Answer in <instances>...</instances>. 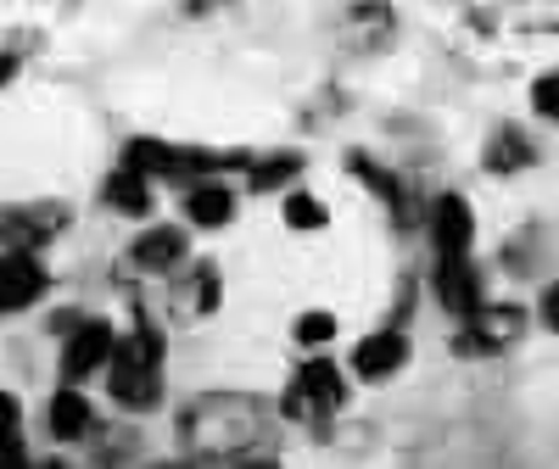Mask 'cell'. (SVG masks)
<instances>
[{"mask_svg": "<svg viewBox=\"0 0 559 469\" xmlns=\"http://www.w3.org/2000/svg\"><path fill=\"white\" fill-rule=\"evenodd\" d=\"M163 392V341L157 330H134L123 336V347H112V397L123 408H152Z\"/></svg>", "mask_w": 559, "mask_h": 469, "instance_id": "1", "label": "cell"}, {"mask_svg": "<svg viewBox=\"0 0 559 469\" xmlns=\"http://www.w3.org/2000/svg\"><path fill=\"white\" fill-rule=\"evenodd\" d=\"M347 402V386H342V374L331 358H308L297 369V381L286 386V413L292 419H324V413H336Z\"/></svg>", "mask_w": 559, "mask_h": 469, "instance_id": "2", "label": "cell"}, {"mask_svg": "<svg viewBox=\"0 0 559 469\" xmlns=\"http://www.w3.org/2000/svg\"><path fill=\"white\" fill-rule=\"evenodd\" d=\"M112 347H118L112 324L107 318H84L79 330L68 336V347H62V374L68 381H84V374H96L102 363H112Z\"/></svg>", "mask_w": 559, "mask_h": 469, "instance_id": "3", "label": "cell"}, {"mask_svg": "<svg viewBox=\"0 0 559 469\" xmlns=\"http://www.w3.org/2000/svg\"><path fill=\"white\" fill-rule=\"evenodd\" d=\"M34 297H45V268L34 263V252H7L0 257V313H17Z\"/></svg>", "mask_w": 559, "mask_h": 469, "instance_id": "4", "label": "cell"}, {"mask_svg": "<svg viewBox=\"0 0 559 469\" xmlns=\"http://www.w3.org/2000/svg\"><path fill=\"white\" fill-rule=\"evenodd\" d=\"M437 297L448 302V313L476 318V313H481V268H471L464 257H442V268H437Z\"/></svg>", "mask_w": 559, "mask_h": 469, "instance_id": "5", "label": "cell"}, {"mask_svg": "<svg viewBox=\"0 0 559 469\" xmlns=\"http://www.w3.org/2000/svg\"><path fill=\"white\" fill-rule=\"evenodd\" d=\"M471 234H476V224H471V202L464 196H442L431 207V241L442 257H464L471 252Z\"/></svg>", "mask_w": 559, "mask_h": 469, "instance_id": "6", "label": "cell"}, {"mask_svg": "<svg viewBox=\"0 0 559 469\" xmlns=\"http://www.w3.org/2000/svg\"><path fill=\"white\" fill-rule=\"evenodd\" d=\"M403 358H408V341H403L397 330H381V336H364V341L353 347V369L364 374V381H381V374L403 369Z\"/></svg>", "mask_w": 559, "mask_h": 469, "instance_id": "7", "label": "cell"}, {"mask_svg": "<svg viewBox=\"0 0 559 469\" xmlns=\"http://www.w3.org/2000/svg\"><path fill=\"white\" fill-rule=\"evenodd\" d=\"M185 257V229H168V224H157V229H146L134 241V263L140 268H174Z\"/></svg>", "mask_w": 559, "mask_h": 469, "instance_id": "8", "label": "cell"}, {"mask_svg": "<svg viewBox=\"0 0 559 469\" xmlns=\"http://www.w3.org/2000/svg\"><path fill=\"white\" fill-rule=\"evenodd\" d=\"M84 431H90V402H84V392L62 386V392L51 397V436H57V442H79Z\"/></svg>", "mask_w": 559, "mask_h": 469, "instance_id": "9", "label": "cell"}, {"mask_svg": "<svg viewBox=\"0 0 559 469\" xmlns=\"http://www.w3.org/2000/svg\"><path fill=\"white\" fill-rule=\"evenodd\" d=\"M185 213H191V224H202V229H218V224H229V213H236V196L213 179V184H197V191L185 196Z\"/></svg>", "mask_w": 559, "mask_h": 469, "instance_id": "10", "label": "cell"}, {"mask_svg": "<svg viewBox=\"0 0 559 469\" xmlns=\"http://www.w3.org/2000/svg\"><path fill=\"white\" fill-rule=\"evenodd\" d=\"M521 324H526L521 308H487V313H476V341H464V347L492 352V347H503V341H515Z\"/></svg>", "mask_w": 559, "mask_h": 469, "instance_id": "11", "label": "cell"}, {"mask_svg": "<svg viewBox=\"0 0 559 469\" xmlns=\"http://www.w3.org/2000/svg\"><path fill=\"white\" fill-rule=\"evenodd\" d=\"M107 202L112 207H123V213H152V191H146V179L140 173H129V168H118L112 179H107Z\"/></svg>", "mask_w": 559, "mask_h": 469, "instance_id": "12", "label": "cell"}, {"mask_svg": "<svg viewBox=\"0 0 559 469\" xmlns=\"http://www.w3.org/2000/svg\"><path fill=\"white\" fill-rule=\"evenodd\" d=\"M292 173H302V157H263V163H252V191H274V184H286Z\"/></svg>", "mask_w": 559, "mask_h": 469, "instance_id": "13", "label": "cell"}, {"mask_svg": "<svg viewBox=\"0 0 559 469\" xmlns=\"http://www.w3.org/2000/svg\"><path fill=\"white\" fill-rule=\"evenodd\" d=\"M286 224L292 229H324V202H313V196H286Z\"/></svg>", "mask_w": 559, "mask_h": 469, "instance_id": "14", "label": "cell"}, {"mask_svg": "<svg viewBox=\"0 0 559 469\" xmlns=\"http://www.w3.org/2000/svg\"><path fill=\"white\" fill-rule=\"evenodd\" d=\"M331 336H336V318H331V313H302V318H297V341L319 347V341H331Z\"/></svg>", "mask_w": 559, "mask_h": 469, "instance_id": "15", "label": "cell"}, {"mask_svg": "<svg viewBox=\"0 0 559 469\" xmlns=\"http://www.w3.org/2000/svg\"><path fill=\"white\" fill-rule=\"evenodd\" d=\"M532 107H537L543 118H559V73H543V79H537V89H532Z\"/></svg>", "mask_w": 559, "mask_h": 469, "instance_id": "16", "label": "cell"}, {"mask_svg": "<svg viewBox=\"0 0 559 469\" xmlns=\"http://www.w3.org/2000/svg\"><path fill=\"white\" fill-rule=\"evenodd\" d=\"M17 425H23L17 397H12V392H0V436H17Z\"/></svg>", "mask_w": 559, "mask_h": 469, "instance_id": "17", "label": "cell"}, {"mask_svg": "<svg viewBox=\"0 0 559 469\" xmlns=\"http://www.w3.org/2000/svg\"><path fill=\"white\" fill-rule=\"evenodd\" d=\"M0 469H28L23 436H0Z\"/></svg>", "mask_w": 559, "mask_h": 469, "instance_id": "18", "label": "cell"}, {"mask_svg": "<svg viewBox=\"0 0 559 469\" xmlns=\"http://www.w3.org/2000/svg\"><path fill=\"white\" fill-rule=\"evenodd\" d=\"M543 318H548V330H559V286L543 297Z\"/></svg>", "mask_w": 559, "mask_h": 469, "instance_id": "19", "label": "cell"}, {"mask_svg": "<svg viewBox=\"0 0 559 469\" xmlns=\"http://www.w3.org/2000/svg\"><path fill=\"white\" fill-rule=\"evenodd\" d=\"M12 73H17V62H12L7 51H0V89H7V79H12Z\"/></svg>", "mask_w": 559, "mask_h": 469, "instance_id": "20", "label": "cell"}, {"mask_svg": "<svg viewBox=\"0 0 559 469\" xmlns=\"http://www.w3.org/2000/svg\"><path fill=\"white\" fill-rule=\"evenodd\" d=\"M241 469H280V464H269V458H247Z\"/></svg>", "mask_w": 559, "mask_h": 469, "instance_id": "21", "label": "cell"}, {"mask_svg": "<svg viewBox=\"0 0 559 469\" xmlns=\"http://www.w3.org/2000/svg\"><path fill=\"white\" fill-rule=\"evenodd\" d=\"M39 469H68V464H39Z\"/></svg>", "mask_w": 559, "mask_h": 469, "instance_id": "22", "label": "cell"}, {"mask_svg": "<svg viewBox=\"0 0 559 469\" xmlns=\"http://www.w3.org/2000/svg\"><path fill=\"white\" fill-rule=\"evenodd\" d=\"M157 469H179V464H157Z\"/></svg>", "mask_w": 559, "mask_h": 469, "instance_id": "23", "label": "cell"}]
</instances>
